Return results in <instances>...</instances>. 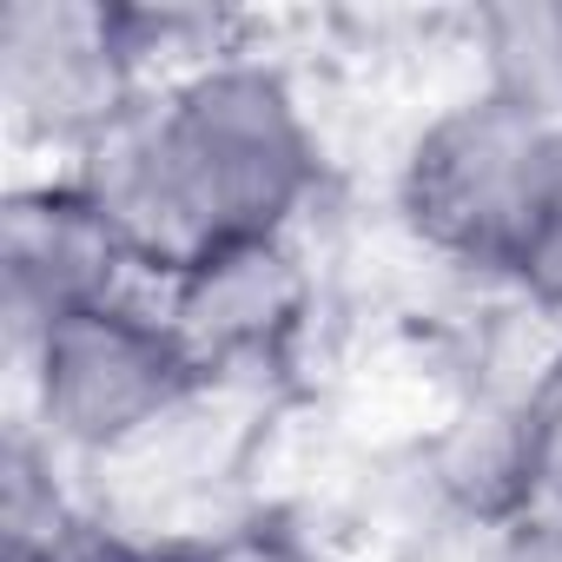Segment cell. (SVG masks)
Segmentation results:
<instances>
[{"label":"cell","instance_id":"cell-1","mask_svg":"<svg viewBox=\"0 0 562 562\" xmlns=\"http://www.w3.org/2000/svg\"><path fill=\"white\" fill-rule=\"evenodd\" d=\"M74 179L100 199L139 271L166 285L212 251L285 238L318 186V133L278 67L218 54L166 80Z\"/></svg>","mask_w":562,"mask_h":562},{"label":"cell","instance_id":"cell-2","mask_svg":"<svg viewBox=\"0 0 562 562\" xmlns=\"http://www.w3.org/2000/svg\"><path fill=\"white\" fill-rule=\"evenodd\" d=\"M549 120L503 93H470L443 106L404 153L397 172V212L417 245H430L450 265L496 271L509 265L522 205L536 192L542 153H549Z\"/></svg>","mask_w":562,"mask_h":562},{"label":"cell","instance_id":"cell-3","mask_svg":"<svg viewBox=\"0 0 562 562\" xmlns=\"http://www.w3.org/2000/svg\"><path fill=\"white\" fill-rule=\"evenodd\" d=\"M21 364L41 430L67 450H126L199 391L166 312L133 292L47 325Z\"/></svg>","mask_w":562,"mask_h":562},{"label":"cell","instance_id":"cell-4","mask_svg":"<svg viewBox=\"0 0 562 562\" xmlns=\"http://www.w3.org/2000/svg\"><path fill=\"white\" fill-rule=\"evenodd\" d=\"M0 100L27 139L87 159L153 100L133 41V8L14 0L0 21Z\"/></svg>","mask_w":562,"mask_h":562},{"label":"cell","instance_id":"cell-5","mask_svg":"<svg viewBox=\"0 0 562 562\" xmlns=\"http://www.w3.org/2000/svg\"><path fill=\"white\" fill-rule=\"evenodd\" d=\"M166 325L205 384H265L278 378L312 331V271L292 238H258L212 251L166 278Z\"/></svg>","mask_w":562,"mask_h":562},{"label":"cell","instance_id":"cell-6","mask_svg":"<svg viewBox=\"0 0 562 562\" xmlns=\"http://www.w3.org/2000/svg\"><path fill=\"white\" fill-rule=\"evenodd\" d=\"M139 258L100 212L80 179L14 186L0 205V312H8L14 358L60 318L126 299Z\"/></svg>","mask_w":562,"mask_h":562},{"label":"cell","instance_id":"cell-7","mask_svg":"<svg viewBox=\"0 0 562 562\" xmlns=\"http://www.w3.org/2000/svg\"><path fill=\"white\" fill-rule=\"evenodd\" d=\"M490 41V93L529 106L536 120L562 126V0H529V8L483 14Z\"/></svg>","mask_w":562,"mask_h":562},{"label":"cell","instance_id":"cell-8","mask_svg":"<svg viewBox=\"0 0 562 562\" xmlns=\"http://www.w3.org/2000/svg\"><path fill=\"white\" fill-rule=\"evenodd\" d=\"M503 278H509L529 305L562 312V126L549 133V153H542L536 192L522 205V225H516V245H509Z\"/></svg>","mask_w":562,"mask_h":562},{"label":"cell","instance_id":"cell-9","mask_svg":"<svg viewBox=\"0 0 562 562\" xmlns=\"http://www.w3.org/2000/svg\"><path fill=\"white\" fill-rule=\"evenodd\" d=\"M516 417V463H522V516H562V351L536 371Z\"/></svg>","mask_w":562,"mask_h":562},{"label":"cell","instance_id":"cell-10","mask_svg":"<svg viewBox=\"0 0 562 562\" xmlns=\"http://www.w3.org/2000/svg\"><path fill=\"white\" fill-rule=\"evenodd\" d=\"M0 476H8V562H34L41 549H54L74 529V516H67V503H60V490L27 437L8 443Z\"/></svg>","mask_w":562,"mask_h":562},{"label":"cell","instance_id":"cell-11","mask_svg":"<svg viewBox=\"0 0 562 562\" xmlns=\"http://www.w3.org/2000/svg\"><path fill=\"white\" fill-rule=\"evenodd\" d=\"M159 562H325L292 522H278V516H251V522H225L186 549H166Z\"/></svg>","mask_w":562,"mask_h":562},{"label":"cell","instance_id":"cell-12","mask_svg":"<svg viewBox=\"0 0 562 562\" xmlns=\"http://www.w3.org/2000/svg\"><path fill=\"white\" fill-rule=\"evenodd\" d=\"M34 562H159V555H146V549H133V542H120V536H106V529H87V522H74L54 549H41Z\"/></svg>","mask_w":562,"mask_h":562},{"label":"cell","instance_id":"cell-13","mask_svg":"<svg viewBox=\"0 0 562 562\" xmlns=\"http://www.w3.org/2000/svg\"><path fill=\"white\" fill-rule=\"evenodd\" d=\"M496 562H562V516H522V522H509Z\"/></svg>","mask_w":562,"mask_h":562}]
</instances>
